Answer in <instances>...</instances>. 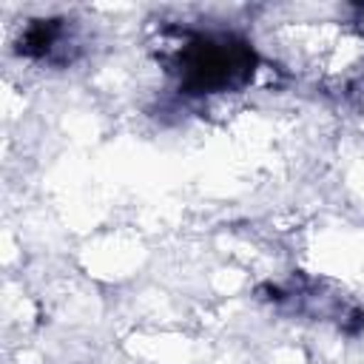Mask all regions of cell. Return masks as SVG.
<instances>
[{"label": "cell", "instance_id": "6da1fadb", "mask_svg": "<svg viewBox=\"0 0 364 364\" xmlns=\"http://www.w3.org/2000/svg\"><path fill=\"white\" fill-rule=\"evenodd\" d=\"M256 65L253 48L233 34H191L179 51V88L216 94L242 85Z\"/></svg>", "mask_w": 364, "mask_h": 364}, {"label": "cell", "instance_id": "7a4b0ae2", "mask_svg": "<svg viewBox=\"0 0 364 364\" xmlns=\"http://www.w3.org/2000/svg\"><path fill=\"white\" fill-rule=\"evenodd\" d=\"M57 34H60V20H34L23 31V37L17 43V51L26 54V57H43V54L51 51Z\"/></svg>", "mask_w": 364, "mask_h": 364}]
</instances>
